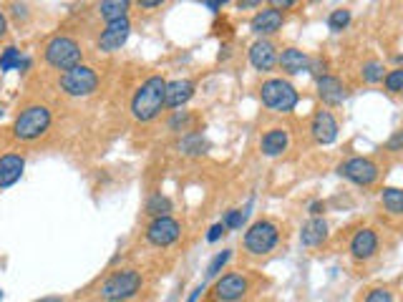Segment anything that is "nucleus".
<instances>
[{
    "mask_svg": "<svg viewBox=\"0 0 403 302\" xmlns=\"http://www.w3.org/2000/svg\"><path fill=\"white\" fill-rule=\"evenodd\" d=\"M167 106V81L161 76H149L132 98V116L141 124H149Z\"/></svg>",
    "mask_w": 403,
    "mask_h": 302,
    "instance_id": "f257e3e1",
    "label": "nucleus"
},
{
    "mask_svg": "<svg viewBox=\"0 0 403 302\" xmlns=\"http://www.w3.org/2000/svg\"><path fill=\"white\" fill-rule=\"evenodd\" d=\"M141 285H144V277L139 269H116L101 282L98 297L104 302H129L139 295Z\"/></svg>",
    "mask_w": 403,
    "mask_h": 302,
    "instance_id": "f03ea898",
    "label": "nucleus"
},
{
    "mask_svg": "<svg viewBox=\"0 0 403 302\" xmlns=\"http://www.w3.org/2000/svg\"><path fill=\"white\" fill-rule=\"evenodd\" d=\"M51 109L48 106H43V103H30L26 109L15 116L13 121V136L18 141H38V139L51 129Z\"/></svg>",
    "mask_w": 403,
    "mask_h": 302,
    "instance_id": "7ed1b4c3",
    "label": "nucleus"
},
{
    "mask_svg": "<svg viewBox=\"0 0 403 302\" xmlns=\"http://www.w3.org/2000/svg\"><path fill=\"white\" fill-rule=\"evenodd\" d=\"M260 101H262L265 109L275 111V114H290L298 106L300 96L295 86L285 78H267L260 86Z\"/></svg>",
    "mask_w": 403,
    "mask_h": 302,
    "instance_id": "20e7f679",
    "label": "nucleus"
},
{
    "mask_svg": "<svg viewBox=\"0 0 403 302\" xmlns=\"http://www.w3.org/2000/svg\"><path fill=\"white\" fill-rule=\"evenodd\" d=\"M43 55H46V63H48L51 69L63 71V73H66V71L81 66L84 51H81V46H78L71 35H53V38L46 43Z\"/></svg>",
    "mask_w": 403,
    "mask_h": 302,
    "instance_id": "39448f33",
    "label": "nucleus"
},
{
    "mask_svg": "<svg viewBox=\"0 0 403 302\" xmlns=\"http://www.w3.org/2000/svg\"><path fill=\"white\" fill-rule=\"evenodd\" d=\"M280 242V229L275 222L270 220H260L255 224H250V229L244 232V252L255 254V257H262V254L272 252V249L278 247Z\"/></svg>",
    "mask_w": 403,
    "mask_h": 302,
    "instance_id": "423d86ee",
    "label": "nucleus"
},
{
    "mask_svg": "<svg viewBox=\"0 0 403 302\" xmlns=\"http://www.w3.org/2000/svg\"><path fill=\"white\" fill-rule=\"evenodd\" d=\"M58 89H61L66 96L86 98L98 89V73L81 63V66H76V69L61 73V78H58Z\"/></svg>",
    "mask_w": 403,
    "mask_h": 302,
    "instance_id": "0eeeda50",
    "label": "nucleus"
},
{
    "mask_svg": "<svg viewBox=\"0 0 403 302\" xmlns=\"http://www.w3.org/2000/svg\"><path fill=\"white\" fill-rule=\"evenodd\" d=\"M378 164L368 157H350L338 164V177L348 179L358 186H370L378 179Z\"/></svg>",
    "mask_w": 403,
    "mask_h": 302,
    "instance_id": "6e6552de",
    "label": "nucleus"
},
{
    "mask_svg": "<svg viewBox=\"0 0 403 302\" xmlns=\"http://www.w3.org/2000/svg\"><path fill=\"white\" fill-rule=\"evenodd\" d=\"M181 224L172 217H156V220L149 222L146 226V242L154 245V247H169L179 240Z\"/></svg>",
    "mask_w": 403,
    "mask_h": 302,
    "instance_id": "1a4fd4ad",
    "label": "nucleus"
},
{
    "mask_svg": "<svg viewBox=\"0 0 403 302\" xmlns=\"http://www.w3.org/2000/svg\"><path fill=\"white\" fill-rule=\"evenodd\" d=\"M129 35H132V21L129 18H121V21H114V23H106V28L101 30L98 35V51H104V53H114L129 41Z\"/></svg>",
    "mask_w": 403,
    "mask_h": 302,
    "instance_id": "9d476101",
    "label": "nucleus"
},
{
    "mask_svg": "<svg viewBox=\"0 0 403 302\" xmlns=\"http://www.w3.org/2000/svg\"><path fill=\"white\" fill-rule=\"evenodd\" d=\"M250 292V280L240 272H230L217 280L215 297L220 302H242V297Z\"/></svg>",
    "mask_w": 403,
    "mask_h": 302,
    "instance_id": "9b49d317",
    "label": "nucleus"
},
{
    "mask_svg": "<svg viewBox=\"0 0 403 302\" xmlns=\"http://www.w3.org/2000/svg\"><path fill=\"white\" fill-rule=\"evenodd\" d=\"M338 121L328 109H320L313 114V121H310V134H313L315 144L320 146H330L338 139Z\"/></svg>",
    "mask_w": 403,
    "mask_h": 302,
    "instance_id": "f8f14e48",
    "label": "nucleus"
},
{
    "mask_svg": "<svg viewBox=\"0 0 403 302\" xmlns=\"http://www.w3.org/2000/svg\"><path fill=\"white\" fill-rule=\"evenodd\" d=\"M378 254V234L370 226H363L350 237V257L358 262H368Z\"/></svg>",
    "mask_w": 403,
    "mask_h": 302,
    "instance_id": "ddd939ff",
    "label": "nucleus"
},
{
    "mask_svg": "<svg viewBox=\"0 0 403 302\" xmlns=\"http://www.w3.org/2000/svg\"><path fill=\"white\" fill-rule=\"evenodd\" d=\"M278 48H275V43L267 41V38H260V41H255L250 46V51H247V58H250L252 69L258 71H272L275 66H278Z\"/></svg>",
    "mask_w": 403,
    "mask_h": 302,
    "instance_id": "4468645a",
    "label": "nucleus"
},
{
    "mask_svg": "<svg viewBox=\"0 0 403 302\" xmlns=\"http://www.w3.org/2000/svg\"><path fill=\"white\" fill-rule=\"evenodd\" d=\"M283 13H280L278 8H272V6H267V8H262L255 18L250 21V30L255 35H260V38H267V35H275L283 28Z\"/></svg>",
    "mask_w": 403,
    "mask_h": 302,
    "instance_id": "2eb2a0df",
    "label": "nucleus"
},
{
    "mask_svg": "<svg viewBox=\"0 0 403 302\" xmlns=\"http://www.w3.org/2000/svg\"><path fill=\"white\" fill-rule=\"evenodd\" d=\"M318 96L325 106H341V103L348 98V91L341 83V78L325 73L318 78Z\"/></svg>",
    "mask_w": 403,
    "mask_h": 302,
    "instance_id": "dca6fc26",
    "label": "nucleus"
},
{
    "mask_svg": "<svg viewBox=\"0 0 403 302\" xmlns=\"http://www.w3.org/2000/svg\"><path fill=\"white\" fill-rule=\"evenodd\" d=\"M23 172H26V159L21 154H3L0 157V189H8L15 181H21Z\"/></svg>",
    "mask_w": 403,
    "mask_h": 302,
    "instance_id": "f3484780",
    "label": "nucleus"
},
{
    "mask_svg": "<svg viewBox=\"0 0 403 302\" xmlns=\"http://www.w3.org/2000/svg\"><path fill=\"white\" fill-rule=\"evenodd\" d=\"M287 146H290V134H287V129H283V126H275V129L265 131L262 141H260V151L270 159L283 157L287 151Z\"/></svg>",
    "mask_w": 403,
    "mask_h": 302,
    "instance_id": "a211bd4d",
    "label": "nucleus"
},
{
    "mask_svg": "<svg viewBox=\"0 0 403 302\" xmlns=\"http://www.w3.org/2000/svg\"><path fill=\"white\" fill-rule=\"evenodd\" d=\"M195 81H189V78L167 81V106L169 109H181L184 103H189V98L195 96Z\"/></svg>",
    "mask_w": 403,
    "mask_h": 302,
    "instance_id": "6ab92c4d",
    "label": "nucleus"
},
{
    "mask_svg": "<svg viewBox=\"0 0 403 302\" xmlns=\"http://www.w3.org/2000/svg\"><path fill=\"white\" fill-rule=\"evenodd\" d=\"M328 240V222L323 217H313V220H307L300 229V242H303V247H318L323 242Z\"/></svg>",
    "mask_w": 403,
    "mask_h": 302,
    "instance_id": "aec40b11",
    "label": "nucleus"
},
{
    "mask_svg": "<svg viewBox=\"0 0 403 302\" xmlns=\"http://www.w3.org/2000/svg\"><path fill=\"white\" fill-rule=\"evenodd\" d=\"M307 63H310V55L300 48H283V53L278 55V66L285 71L287 76H295L300 71H307Z\"/></svg>",
    "mask_w": 403,
    "mask_h": 302,
    "instance_id": "412c9836",
    "label": "nucleus"
},
{
    "mask_svg": "<svg viewBox=\"0 0 403 302\" xmlns=\"http://www.w3.org/2000/svg\"><path fill=\"white\" fill-rule=\"evenodd\" d=\"M177 149H179L184 157H202V154H207L209 141L202 136L199 131H189V134H184V136L179 139Z\"/></svg>",
    "mask_w": 403,
    "mask_h": 302,
    "instance_id": "4be33fe9",
    "label": "nucleus"
},
{
    "mask_svg": "<svg viewBox=\"0 0 403 302\" xmlns=\"http://www.w3.org/2000/svg\"><path fill=\"white\" fill-rule=\"evenodd\" d=\"M129 8H132V3H126V0H101L96 10L106 23H114L121 21V18H129Z\"/></svg>",
    "mask_w": 403,
    "mask_h": 302,
    "instance_id": "5701e85b",
    "label": "nucleus"
},
{
    "mask_svg": "<svg viewBox=\"0 0 403 302\" xmlns=\"http://www.w3.org/2000/svg\"><path fill=\"white\" fill-rule=\"evenodd\" d=\"M381 202L383 206H386V212L391 214H403V189H398V186H386L381 192Z\"/></svg>",
    "mask_w": 403,
    "mask_h": 302,
    "instance_id": "b1692460",
    "label": "nucleus"
},
{
    "mask_svg": "<svg viewBox=\"0 0 403 302\" xmlns=\"http://www.w3.org/2000/svg\"><path fill=\"white\" fill-rule=\"evenodd\" d=\"M169 212H172V202H169V197H164V194H152V197L146 199V214H149L152 220H156V217H169Z\"/></svg>",
    "mask_w": 403,
    "mask_h": 302,
    "instance_id": "393cba45",
    "label": "nucleus"
},
{
    "mask_svg": "<svg viewBox=\"0 0 403 302\" xmlns=\"http://www.w3.org/2000/svg\"><path fill=\"white\" fill-rule=\"evenodd\" d=\"M383 63L378 61V58H370V61H366L363 63V69H361V78L366 83H370V86H373V83H381L383 78H386V73H383Z\"/></svg>",
    "mask_w": 403,
    "mask_h": 302,
    "instance_id": "a878e982",
    "label": "nucleus"
},
{
    "mask_svg": "<svg viewBox=\"0 0 403 302\" xmlns=\"http://www.w3.org/2000/svg\"><path fill=\"white\" fill-rule=\"evenodd\" d=\"M350 18H353V13H350L348 8H335L333 13L328 15V28H330L333 33H341V30H346V28L350 26Z\"/></svg>",
    "mask_w": 403,
    "mask_h": 302,
    "instance_id": "bb28decb",
    "label": "nucleus"
},
{
    "mask_svg": "<svg viewBox=\"0 0 403 302\" xmlns=\"http://www.w3.org/2000/svg\"><path fill=\"white\" fill-rule=\"evenodd\" d=\"M21 61H23V53L15 46H8L3 53H0V71L8 73V71H15L21 69Z\"/></svg>",
    "mask_w": 403,
    "mask_h": 302,
    "instance_id": "cd10ccee",
    "label": "nucleus"
},
{
    "mask_svg": "<svg viewBox=\"0 0 403 302\" xmlns=\"http://www.w3.org/2000/svg\"><path fill=\"white\" fill-rule=\"evenodd\" d=\"M189 126H192V114H189V111H172V116H169V121H167L169 131H174V134L187 131L189 134Z\"/></svg>",
    "mask_w": 403,
    "mask_h": 302,
    "instance_id": "c85d7f7f",
    "label": "nucleus"
},
{
    "mask_svg": "<svg viewBox=\"0 0 403 302\" xmlns=\"http://www.w3.org/2000/svg\"><path fill=\"white\" fill-rule=\"evenodd\" d=\"M232 260V249H224V252H220V254H215L212 257V262L207 265V280H215L220 272L224 269V265Z\"/></svg>",
    "mask_w": 403,
    "mask_h": 302,
    "instance_id": "c756f323",
    "label": "nucleus"
},
{
    "mask_svg": "<svg viewBox=\"0 0 403 302\" xmlns=\"http://www.w3.org/2000/svg\"><path fill=\"white\" fill-rule=\"evenodd\" d=\"M383 86H386V91L388 94H401L403 91V69H393L386 73V78H383Z\"/></svg>",
    "mask_w": 403,
    "mask_h": 302,
    "instance_id": "7c9ffc66",
    "label": "nucleus"
},
{
    "mask_svg": "<svg viewBox=\"0 0 403 302\" xmlns=\"http://www.w3.org/2000/svg\"><path fill=\"white\" fill-rule=\"evenodd\" d=\"M244 222H247V212H242V209H230V212H224L222 224L227 229H242Z\"/></svg>",
    "mask_w": 403,
    "mask_h": 302,
    "instance_id": "2f4dec72",
    "label": "nucleus"
},
{
    "mask_svg": "<svg viewBox=\"0 0 403 302\" xmlns=\"http://www.w3.org/2000/svg\"><path fill=\"white\" fill-rule=\"evenodd\" d=\"M363 302H393V295L388 287H370Z\"/></svg>",
    "mask_w": 403,
    "mask_h": 302,
    "instance_id": "473e14b6",
    "label": "nucleus"
},
{
    "mask_svg": "<svg viewBox=\"0 0 403 302\" xmlns=\"http://www.w3.org/2000/svg\"><path fill=\"white\" fill-rule=\"evenodd\" d=\"M386 151H391V154L403 151V129H398V131H393V134H391V139L386 141Z\"/></svg>",
    "mask_w": 403,
    "mask_h": 302,
    "instance_id": "72a5a7b5",
    "label": "nucleus"
},
{
    "mask_svg": "<svg viewBox=\"0 0 403 302\" xmlns=\"http://www.w3.org/2000/svg\"><path fill=\"white\" fill-rule=\"evenodd\" d=\"M224 234H227V226H224L222 222H217V224L209 226V232H207V242H217V240H222Z\"/></svg>",
    "mask_w": 403,
    "mask_h": 302,
    "instance_id": "f704fd0d",
    "label": "nucleus"
},
{
    "mask_svg": "<svg viewBox=\"0 0 403 302\" xmlns=\"http://www.w3.org/2000/svg\"><path fill=\"white\" fill-rule=\"evenodd\" d=\"M307 71H310L315 78L325 76V61H320V58H310V63H307Z\"/></svg>",
    "mask_w": 403,
    "mask_h": 302,
    "instance_id": "c9c22d12",
    "label": "nucleus"
},
{
    "mask_svg": "<svg viewBox=\"0 0 403 302\" xmlns=\"http://www.w3.org/2000/svg\"><path fill=\"white\" fill-rule=\"evenodd\" d=\"M10 13H13L18 21H26V18H28V6H26V3H13V6H10Z\"/></svg>",
    "mask_w": 403,
    "mask_h": 302,
    "instance_id": "e433bc0d",
    "label": "nucleus"
},
{
    "mask_svg": "<svg viewBox=\"0 0 403 302\" xmlns=\"http://www.w3.org/2000/svg\"><path fill=\"white\" fill-rule=\"evenodd\" d=\"M202 6L207 8V10H212V13H220V10L224 8V0H204Z\"/></svg>",
    "mask_w": 403,
    "mask_h": 302,
    "instance_id": "4c0bfd02",
    "label": "nucleus"
},
{
    "mask_svg": "<svg viewBox=\"0 0 403 302\" xmlns=\"http://www.w3.org/2000/svg\"><path fill=\"white\" fill-rule=\"evenodd\" d=\"M307 209H310V214H313V217H320V214L325 212V202H313V204L307 206Z\"/></svg>",
    "mask_w": 403,
    "mask_h": 302,
    "instance_id": "58836bf2",
    "label": "nucleus"
},
{
    "mask_svg": "<svg viewBox=\"0 0 403 302\" xmlns=\"http://www.w3.org/2000/svg\"><path fill=\"white\" fill-rule=\"evenodd\" d=\"M202 292H204V282H202V285H197L195 290H192V295H189V300L187 302H197L202 297Z\"/></svg>",
    "mask_w": 403,
    "mask_h": 302,
    "instance_id": "ea45409f",
    "label": "nucleus"
},
{
    "mask_svg": "<svg viewBox=\"0 0 403 302\" xmlns=\"http://www.w3.org/2000/svg\"><path fill=\"white\" fill-rule=\"evenodd\" d=\"M8 35V18H6V13L0 10V38H6Z\"/></svg>",
    "mask_w": 403,
    "mask_h": 302,
    "instance_id": "a19ab883",
    "label": "nucleus"
},
{
    "mask_svg": "<svg viewBox=\"0 0 403 302\" xmlns=\"http://www.w3.org/2000/svg\"><path fill=\"white\" fill-rule=\"evenodd\" d=\"M237 8H240V10H242V8L247 10V8H260V3L258 0H244V3H237Z\"/></svg>",
    "mask_w": 403,
    "mask_h": 302,
    "instance_id": "79ce46f5",
    "label": "nucleus"
},
{
    "mask_svg": "<svg viewBox=\"0 0 403 302\" xmlns=\"http://www.w3.org/2000/svg\"><path fill=\"white\" fill-rule=\"evenodd\" d=\"M139 6L141 8H159L161 0H139Z\"/></svg>",
    "mask_w": 403,
    "mask_h": 302,
    "instance_id": "37998d69",
    "label": "nucleus"
},
{
    "mask_svg": "<svg viewBox=\"0 0 403 302\" xmlns=\"http://www.w3.org/2000/svg\"><path fill=\"white\" fill-rule=\"evenodd\" d=\"M292 6H295L292 0H275V3H272V8H278V10L280 8H292Z\"/></svg>",
    "mask_w": 403,
    "mask_h": 302,
    "instance_id": "c03bdc74",
    "label": "nucleus"
},
{
    "mask_svg": "<svg viewBox=\"0 0 403 302\" xmlns=\"http://www.w3.org/2000/svg\"><path fill=\"white\" fill-rule=\"evenodd\" d=\"M33 302H63L61 295H48V297H41V300H33Z\"/></svg>",
    "mask_w": 403,
    "mask_h": 302,
    "instance_id": "a18cd8bd",
    "label": "nucleus"
},
{
    "mask_svg": "<svg viewBox=\"0 0 403 302\" xmlns=\"http://www.w3.org/2000/svg\"><path fill=\"white\" fill-rule=\"evenodd\" d=\"M396 61H398V63H403V55H396Z\"/></svg>",
    "mask_w": 403,
    "mask_h": 302,
    "instance_id": "49530a36",
    "label": "nucleus"
},
{
    "mask_svg": "<svg viewBox=\"0 0 403 302\" xmlns=\"http://www.w3.org/2000/svg\"><path fill=\"white\" fill-rule=\"evenodd\" d=\"M3 114H6V109H3V106H0V118H3Z\"/></svg>",
    "mask_w": 403,
    "mask_h": 302,
    "instance_id": "de8ad7c7",
    "label": "nucleus"
},
{
    "mask_svg": "<svg viewBox=\"0 0 403 302\" xmlns=\"http://www.w3.org/2000/svg\"><path fill=\"white\" fill-rule=\"evenodd\" d=\"M0 300H3V290H0Z\"/></svg>",
    "mask_w": 403,
    "mask_h": 302,
    "instance_id": "09e8293b",
    "label": "nucleus"
}]
</instances>
